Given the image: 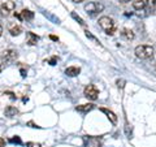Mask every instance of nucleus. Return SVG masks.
<instances>
[{"instance_id": "14", "label": "nucleus", "mask_w": 156, "mask_h": 147, "mask_svg": "<svg viewBox=\"0 0 156 147\" xmlns=\"http://www.w3.org/2000/svg\"><path fill=\"white\" fill-rule=\"evenodd\" d=\"M17 108L16 107H12V106H9L5 108V111H4V115H5L7 117H13V116H16L17 115Z\"/></svg>"}, {"instance_id": "31", "label": "nucleus", "mask_w": 156, "mask_h": 147, "mask_svg": "<svg viewBox=\"0 0 156 147\" xmlns=\"http://www.w3.org/2000/svg\"><path fill=\"white\" fill-rule=\"evenodd\" d=\"M73 3H82V2H85V0H72Z\"/></svg>"}, {"instance_id": "19", "label": "nucleus", "mask_w": 156, "mask_h": 147, "mask_svg": "<svg viewBox=\"0 0 156 147\" xmlns=\"http://www.w3.org/2000/svg\"><path fill=\"white\" fill-rule=\"evenodd\" d=\"M85 34H86V37H87V38H90L91 41H94L95 43H98V45H99V41H98V39H96L94 35H92V34H91L89 30H86V31H85Z\"/></svg>"}, {"instance_id": "12", "label": "nucleus", "mask_w": 156, "mask_h": 147, "mask_svg": "<svg viewBox=\"0 0 156 147\" xmlns=\"http://www.w3.org/2000/svg\"><path fill=\"white\" fill-rule=\"evenodd\" d=\"M20 14H21V18L26 20V21H31V20L34 18V12L29 11V9H22Z\"/></svg>"}, {"instance_id": "1", "label": "nucleus", "mask_w": 156, "mask_h": 147, "mask_svg": "<svg viewBox=\"0 0 156 147\" xmlns=\"http://www.w3.org/2000/svg\"><path fill=\"white\" fill-rule=\"evenodd\" d=\"M135 56L140 59V60H148L154 56V48L151 46H147V45H140V46H136L135 47Z\"/></svg>"}, {"instance_id": "11", "label": "nucleus", "mask_w": 156, "mask_h": 147, "mask_svg": "<svg viewBox=\"0 0 156 147\" xmlns=\"http://www.w3.org/2000/svg\"><path fill=\"white\" fill-rule=\"evenodd\" d=\"M100 111L103 112V113H105V115H107V117H108V119L111 120V122H112L113 125H115V124H117V116H116L112 111L107 109V108H100Z\"/></svg>"}, {"instance_id": "13", "label": "nucleus", "mask_w": 156, "mask_h": 147, "mask_svg": "<svg viewBox=\"0 0 156 147\" xmlns=\"http://www.w3.org/2000/svg\"><path fill=\"white\" fill-rule=\"evenodd\" d=\"M26 35H27V43H29V45H30V46L37 45V42L39 41V37L38 35H35V34L31 33V31H29Z\"/></svg>"}, {"instance_id": "3", "label": "nucleus", "mask_w": 156, "mask_h": 147, "mask_svg": "<svg viewBox=\"0 0 156 147\" xmlns=\"http://www.w3.org/2000/svg\"><path fill=\"white\" fill-rule=\"evenodd\" d=\"M104 9V5L100 3H89L85 5V11L87 12V14H90V16H95L99 12H101Z\"/></svg>"}, {"instance_id": "18", "label": "nucleus", "mask_w": 156, "mask_h": 147, "mask_svg": "<svg viewBox=\"0 0 156 147\" xmlns=\"http://www.w3.org/2000/svg\"><path fill=\"white\" fill-rule=\"evenodd\" d=\"M9 142H11V143H14V145H22V141H21V138H20V137H12L11 139H9Z\"/></svg>"}, {"instance_id": "22", "label": "nucleus", "mask_w": 156, "mask_h": 147, "mask_svg": "<svg viewBox=\"0 0 156 147\" xmlns=\"http://www.w3.org/2000/svg\"><path fill=\"white\" fill-rule=\"evenodd\" d=\"M44 14H46V16H47V17H50V18L52 20V21H53V22H55V23H60V21H58V18H55V17H53V16H52V14H50V13H47V12H44Z\"/></svg>"}, {"instance_id": "21", "label": "nucleus", "mask_w": 156, "mask_h": 147, "mask_svg": "<svg viewBox=\"0 0 156 147\" xmlns=\"http://www.w3.org/2000/svg\"><path fill=\"white\" fill-rule=\"evenodd\" d=\"M4 95H8V96H9V98H11V99H12V100H16V99H17V96H16V95H14V94H13V92H11V91H5V92H4Z\"/></svg>"}, {"instance_id": "2", "label": "nucleus", "mask_w": 156, "mask_h": 147, "mask_svg": "<svg viewBox=\"0 0 156 147\" xmlns=\"http://www.w3.org/2000/svg\"><path fill=\"white\" fill-rule=\"evenodd\" d=\"M99 26L103 29L105 31V34H108V35H113L115 31H116V23L111 17H107V16L100 17L99 18Z\"/></svg>"}, {"instance_id": "27", "label": "nucleus", "mask_w": 156, "mask_h": 147, "mask_svg": "<svg viewBox=\"0 0 156 147\" xmlns=\"http://www.w3.org/2000/svg\"><path fill=\"white\" fill-rule=\"evenodd\" d=\"M50 38L52 39V41H55V42H57V41H58V38H57L56 35H50Z\"/></svg>"}, {"instance_id": "7", "label": "nucleus", "mask_w": 156, "mask_h": 147, "mask_svg": "<svg viewBox=\"0 0 156 147\" xmlns=\"http://www.w3.org/2000/svg\"><path fill=\"white\" fill-rule=\"evenodd\" d=\"M3 60H5L7 63H11L13 60H16L17 59V52L14 50H7L5 52H4V55L2 56Z\"/></svg>"}, {"instance_id": "20", "label": "nucleus", "mask_w": 156, "mask_h": 147, "mask_svg": "<svg viewBox=\"0 0 156 147\" xmlns=\"http://www.w3.org/2000/svg\"><path fill=\"white\" fill-rule=\"evenodd\" d=\"M46 61H47V60H46ZM47 63H48L50 65H56V63H57V57H56V56H52V57H51Z\"/></svg>"}, {"instance_id": "23", "label": "nucleus", "mask_w": 156, "mask_h": 147, "mask_svg": "<svg viewBox=\"0 0 156 147\" xmlns=\"http://www.w3.org/2000/svg\"><path fill=\"white\" fill-rule=\"evenodd\" d=\"M117 86H119L120 89H122V87L125 86V81L124 80H119V81H117Z\"/></svg>"}, {"instance_id": "25", "label": "nucleus", "mask_w": 156, "mask_h": 147, "mask_svg": "<svg viewBox=\"0 0 156 147\" xmlns=\"http://www.w3.org/2000/svg\"><path fill=\"white\" fill-rule=\"evenodd\" d=\"M4 146H5V141L3 138H0V147H4Z\"/></svg>"}, {"instance_id": "9", "label": "nucleus", "mask_w": 156, "mask_h": 147, "mask_svg": "<svg viewBox=\"0 0 156 147\" xmlns=\"http://www.w3.org/2000/svg\"><path fill=\"white\" fill-rule=\"evenodd\" d=\"M147 5H148V0H135L133 3V7L136 11H142V9H144Z\"/></svg>"}, {"instance_id": "32", "label": "nucleus", "mask_w": 156, "mask_h": 147, "mask_svg": "<svg viewBox=\"0 0 156 147\" xmlns=\"http://www.w3.org/2000/svg\"><path fill=\"white\" fill-rule=\"evenodd\" d=\"M27 100H29V98H27V96H23V99H22V102H23V103H26Z\"/></svg>"}, {"instance_id": "10", "label": "nucleus", "mask_w": 156, "mask_h": 147, "mask_svg": "<svg viewBox=\"0 0 156 147\" xmlns=\"http://www.w3.org/2000/svg\"><path fill=\"white\" fill-rule=\"evenodd\" d=\"M80 73H81V69L77 66H69L65 69V74L68 77H76V76L80 74Z\"/></svg>"}, {"instance_id": "16", "label": "nucleus", "mask_w": 156, "mask_h": 147, "mask_svg": "<svg viewBox=\"0 0 156 147\" xmlns=\"http://www.w3.org/2000/svg\"><path fill=\"white\" fill-rule=\"evenodd\" d=\"M9 33H11V35L17 37L22 33V29H21V26H13V27L9 29Z\"/></svg>"}, {"instance_id": "8", "label": "nucleus", "mask_w": 156, "mask_h": 147, "mask_svg": "<svg viewBox=\"0 0 156 147\" xmlns=\"http://www.w3.org/2000/svg\"><path fill=\"white\" fill-rule=\"evenodd\" d=\"M95 106L91 104V103H89V104H82V106H78L76 107V111L81 112V113H87V112H90L91 109H94Z\"/></svg>"}, {"instance_id": "30", "label": "nucleus", "mask_w": 156, "mask_h": 147, "mask_svg": "<svg viewBox=\"0 0 156 147\" xmlns=\"http://www.w3.org/2000/svg\"><path fill=\"white\" fill-rule=\"evenodd\" d=\"M119 2H120V3H124V4H125V3H129V2H131V0H119Z\"/></svg>"}, {"instance_id": "4", "label": "nucleus", "mask_w": 156, "mask_h": 147, "mask_svg": "<svg viewBox=\"0 0 156 147\" xmlns=\"http://www.w3.org/2000/svg\"><path fill=\"white\" fill-rule=\"evenodd\" d=\"M85 96L87 99L90 100H96L98 96H99V90H98V87L94 86V85H87L85 87V91H83Z\"/></svg>"}, {"instance_id": "28", "label": "nucleus", "mask_w": 156, "mask_h": 147, "mask_svg": "<svg viewBox=\"0 0 156 147\" xmlns=\"http://www.w3.org/2000/svg\"><path fill=\"white\" fill-rule=\"evenodd\" d=\"M29 125H30L31 126V128H39V126H37L35 124H34V122L33 121H30V122H29Z\"/></svg>"}, {"instance_id": "33", "label": "nucleus", "mask_w": 156, "mask_h": 147, "mask_svg": "<svg viewBox=\"0 0 156 147\" xmlns=\"http://www.w3.org/2000/svg\"><path fill=\"white\" fill-rule=\"evenodd\" d=\"M2 34H3V27H2V25H0V37H2Z\"/></svg>"}, {"instance_id": "6", "label": "nucleus", "mask_w": 156, "mask_h": 147, "mask_svg": "<svg viewBox=\"0 0 156 147\" xmlns=\"http://www.w3.org/2000/svg\"><path fill=\"white\" fill-rule=\"evenodd\" d=\"M14 8H16V4L9 0V2H5V3H3L2 5H0V13H2L3 16H8V14L11 13Z\"/></svg>"}, {"instance_id": "26", "label": "nucleus", "mask_w": 156, "mask_h": 147, "mask_svg": "<svg viewBox=\"0 0 156 147\" xmlns=\"http://www.w3.org/2000/svg\"><path fill=\"white\" fill-rule=\"evenodd\" d=\"M14 17H16V18H18L20 21H22V18H21V14H20V13H14Z\"/></svg>"}, {"instance_id": "5", "label": "nucleus", "mask_w": 156, "mask_h": 147, "mask_svg": "<svg viewBox=\"0 0 156 147\" xmlns=\"http://www.w3.org/2000/svg\"><path fill=\"white\" fill-rule=\"evenodd\" d=\"M83 141H85L86 147H100L101 146V138H99V137L86 135V137H83Z\"/></svg>"}, {"instance_id": "15", "label": "nucleus", "mask_w": 156, "mask_h": 147, "mask_svg": "<svg viewBox=\"0 0 156 147\" xmlns=\"http://www.w3.org/2000/svg\"><path fill=\"white\" fill-rule=\"evenodd\" d=\"M121 34H122V37H124L125 39H128V41H133L134 37H135V35H134V33L131 31V30H129V29H124Z\"/></svg>"}, {"instance_id": "24", "label": "nucleus", "mask_w": 156, "mask_h": 147, "mask_svg": "<svg viewBox=\"0 0 156 147\" xmlns=\"http://www.w3.org/2000/svg\"><path fill=\"white\" fill-rule=\"evenodd\" d=\"M27 147H41V145L35 143V142H30V143H27Z\"/></svg>"}, {"instance_id": "29", "label": "nucleus", "mask_w": 156, "mask_h": 147, "mask_svg": "<svg viewBox=\"0 0 156 147\" xmlns=\"http://www.w3.org/2000/svg\"><path fill=\"white\" fill-rule=\"evenodd\" d=\"M20 72H21V76H22V77H26V70H25V69H21Z\"/></svg>"}, {"instance_id": "17", "label": "nucleus", "mask_w": 156, "mask_h": 147, "mask_svg": "<svg viewBox=\"0 0 156 147\" xmlns=\"http://www.w3.org/2000/svg\"><path fill=\"white\" fill-rule=\"evenodd\" d=\"M72 17H73V18H74V20H76V21H77L78 23H80V25H82V26H83V25H85L83 20H82V18H81L80 16H78V14H77L76 12H72Z\"/></svg>"}]
</instances>
